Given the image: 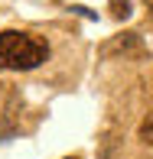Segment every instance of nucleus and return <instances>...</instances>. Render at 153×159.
Wrapping results in <instances>:
<instances>
[{
    "label": "nucleus",
    "mask_w": 153,
    "mask_h": 159,
    "mask_svg": "<svg viewBox=\"0 0 153 159\" xmlns=\"http://www.w3.org/2000/svg\"><path fill=\"white\" fill-rule=\"evenodd\" d=\"M49 59V46L30 33L3 30L0 33V71H33Z\"/></svg>",
    "instance_id": "nucleus-1"
},
{
    "label": "nucleus",
    "mask_w": 153,
    "mask_h": 159,
    "mask_svg": "<svg viewBox=\"0 0 153 159\" xmlns=\"http://www.w3.org/2000/svg\"><path fill=\"white\" fill-rule=\"evenodd\" d=\"M140 140L143 143H153V111L143 117V124H140Z\"/></svg>",
    "instance_id": "nucleus-2"
},
{
    "label": "nucleus",
    "mask_w": 153,
    "mask_h": 159,
    "mask_svg": "<svg viewBox=\"0 0 153 159\" xmlns=\"http://www.w3.org/2000/svg\"><path fill=\"white\" fill-rule=\"evenodd\" d=\"M111 13L114 16H130V0H111Z\"/></svg>",
    "instance_id": "nucleus-3"
},
{
    "label": "nucleus",
    "mask_w": 153,
    "mask_h": 159,
    "mask_svg": "<svg viewBox=\"0 0 153 159\" xmlns=\"http://www.w3.org/2000/svg\"><path fill=\"white\" fill-rule=\"evenodd\" d=\"M143 3H147V10H150V13H153V0H143Z\"/></svg>",
    "instance_id": "nucleus-4"
},
{
    "label": "nucleus",
    "mask_w": 153,
    "mask_h": 159,
    "mask_svg": "<svg viewBox=\"0 0 153 159\" xmlns=\"http://www.w3.org/2000/svg\"><path fill=\"white\" fill-rule=\"evenodd\" d=\"M65 159H82V156H65Z\"/></svg>",
    "instance_id": "nucleus-5"
}]
</instances>
